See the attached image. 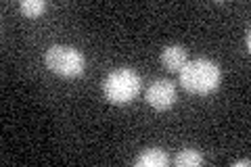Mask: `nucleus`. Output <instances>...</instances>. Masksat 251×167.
Here are the masks:
<instances>
[{
  "instance_id": "nucleus-1",
  "label": "nucleus",
  "mask_w": 251,
  "mask_h": 167,
  "mask_svg": "<svg viewBox=\"0 0 251 167\" xmlns=\"http://www.w3.org/2000/svg\"><path fill=\"white\" fill-rule=\"evenodd\" d=\"M222 71L218 63L211 59H195L186 61V65L180 69V84L182 88L193 94H209L220 86Z\"/></svg>"
},
{
  "instance_id": "nucleus-2",
  "label": "nucleus",
  "mask_w": 251,
  "mask_h": 167,
  "mask_svg": "<svg viewBox=\"0 0 251 167\" xmlns=\"http://www.w3.org/2000/svg\"><path fill=\"white\" fill-rule=\"evenodd\" d=\"M143 90V79L134 69L122 67L111 71L103 79V94L113 105H128L134 100Z\"/></svg>"
},
{
  "instance_id": "nucleus-3",
  "label": "nucleus",
  "mask_w": 251,
  "mask_h": 167,
  "mask_svg": "<svg viewBox=\"0 0 251 167\" xmlns=\"http://www.w3.org/2000/svg\"><path fill=\"white\" fill-rule=\"evenodd\" d=\"M44 63L52 73H57L61 77H77L84 73L86 61L84 54L80 50L72 48V46H50L44 54Z\"/></svg>"
},
{
  "instance_id": "nucleus-4",
  "label": "nucleus",
  "mask_w": 251,
  "mask_h": 167,
  "mask_svg": "<svg viewBox=\"0 0 251 167\" xmlns=\"http://www.w3.org/2000/svg\"><path fill=\"white\" fill-rule=\"evenodd\" d=\"M147 102L157 111H166L176 102V86L170 79H155L145 92Z\"/></svg>"
},
{
  "instance_id": "nucleus-5",
  "label": "nucleus",
  "mask_w": 251,
  "mask_h": 167,
  "mask_svg": "<svg viewBox=\"0 0 251 167\" xmlns=\"http://www.w3.org/2000/svg\"><path fill=\"white\" fill-rule=\"evenodd\" d=\"M161 65L166 67L168 71H180L184 65H186V50H184V46H180V44H170L166 46V48L161 50Z\"/></svg>"
},
{
  "instance_id": "nucleus-6",
  "label": "nucleus",
  "mask_w": 251,
  "mask_h": 167,
  "mask_svg": "<svg viewBox=\"0 0 251 167\" xmlns=\"http://www.w3.org/2000/svg\"><path fill=\"white\" fill-rule=\"evenodd\" d=\"M168 163H170V159L166 155V150H161V148H147L134 161L136 167H166Z\"/></svg>"
},
{
  "instance_id": "nucleus-7",
  "label": "nucleus",
  "mask_w": 251,
  "mask_h": 167,
  "mask_svg": "<svg viewBox=\"0 0 251 167\" xmlns=\"http://www.w3.org/2000/svg\"><path fill=\"white\" fill-rule=\"evenodd\" d=\"M174 161L178 167H199V165H203V157L195 148H182L176 155Z\"/></svg>"
},
{
  "instance_id": "nucleus-8",
  "label": "nucleus",
  "mask_w": 251,
  "mask_h": 167,
  "mask_svg": "<svg viewBox=\"0 0 251 167\" xmlns=\"http://www.w3.org/2000/svg\"><path fill=\"white\" fill-rule=\"evenodd\" d=\"M19 9L25 17H38V15H42L46 11V2L44 0H21Z\"/></svg>"
},
{
  "instance_id": "nucleus-9",
  "label": "nucleus",
  "mask_w": 251,
  "mask_h": 167,
  "mask_svg": "<svg viewBox=\"0 0 251 167\" xmlns=\"http://www.w3.org/2000/svg\"><path fill=\"white\" fill-rule=\"evenodd\" d=\"M234 167H241V165H249V159H241V161H234Z\"/></svg>"
}]
</instances>
